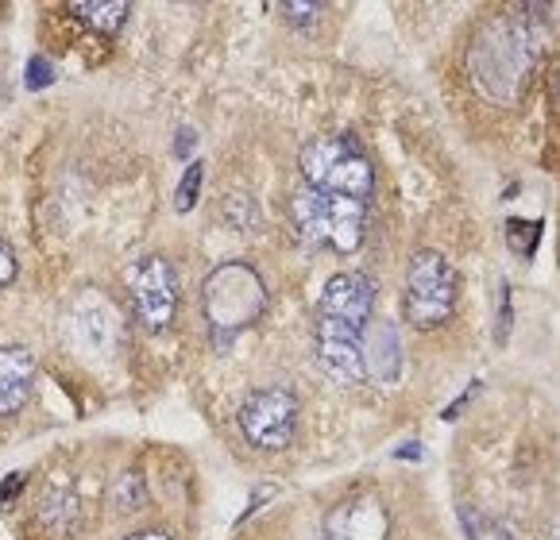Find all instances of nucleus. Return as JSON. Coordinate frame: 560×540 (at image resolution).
Instances as JSON below:
<instances>
[{
	"label": "nucleus",
	"instance_id": "obj_1",
	"mask_svg": "<svg viewBox=\"0 0 560 540\" xmlns=\"http://www.w3.org/2000/svg\"><path fill=\"white\" fill-rule=\"evenodd\" d=\"M534 35L518 20H491L468 50V70L476 85L499 105H514L534 74Z\"/></svg>",
	"mask_w": 560,
	"mask_h": 540
},
{
	"label": "nucleus",
	"instance_id": "obj_2",
	"mask_svg": "<svg viewBox=\"0 0 560 540\" xmlns=\"http://www.w3.org/2000/svg\"><path fill=\"white\" fill-rule=\"evenodd\" d=\"M267 309V282L252 262H221L209 270L201 286V313H206L213 340L229 344L232 336L247 332Z\"/></svg>",
	"mask_w": 560,
	"mask_h": 540
},
{
	"label": "nucleus",
	"instance_id": "obj_3",
	"mask_svg": "<svg viewBox=\"0 0 560 540\" xmlns=\"http://www.w3.org/2000/svg\"><path fill=\"white\" fill-rule=\"evenodd\" d=\"M290 221H294L302 244L355 255L368 236V201L322 193V189H298L290 201Z\"/></svg>",
	"mask_w": 560,
	"mask_h": 540
},
{
	"label": "nucleus",
	"instance_id": "obj_4",
	"mask_svg": "<svg viewBox=\"0 0 560 540\" xmlns=\"http://www.w3.org/2000/svg\"><path fill=\"white\" fill-rule=\"evenodd\" d=\"M298 171L305 178V189L352 197V201H368L371 189H375L371 159L352 136H317V140H310L298 155Z\"/></svg>",
	"mask_w": 560,
	"mask_h": 540
},
{
	"label": "nucleus",
	"instance_id": "obj_5",
	"mask_svg": "<svg viewBox=\"0 0 560 540\" xmlns=\"http://www.w3.org/2000/svg\"><path fill=\"white\" fill-rule=\"evenodd\" d=\"M456 270L441 251H418L406 270L402 313L418 332L445 325L456 309Z\"/></svg>",
	"mask_w": 560,
	"mask_h": 540
},
{
	"label": "nucleus",
	"instance_id": "obj_6",
	"mask_svg": "<svg viewBox=\"0 0 560 540\" xmlns=\"http://www.w3.org/2000/svg\"><path fill=\"white\" fill-rule=\"evenodd\" d=\"M236 425L244 441L259 451H282L290 448L298 433V398L287 386H264L244 398L236 410Z\"/></svg>",
	"mask_w": 560,
	"mask_h": 540
},
{
	"label": "nucleus",
	"instance_id": "obj_7",
	"mask_svg": "<svg viewBox=\"0 0 560 540\" xmlns=\"http://www.w3.org/2000/svg\"><path fill=\"white\" fill-rule=\"evenodd\" d=\"M128 290H132L136 317L148 332H163L174 325V313H178V274L166 259L148 255L128 270Z\"/></svg>",
	"mask_w": 560,
	"mask_h": 540
},
{
	"label": "nucleus",
	"instance_id": "obj_8",
	"mask_svg": "<svg viewBox=\"0 0 560 540\" xmlns=\"http://www.w3.org/2000/svg\"><path fill=\"white\" fill-rule=\"evenodd\" d=\"M314 348H317V367L332 378L337 386H360L363 378V348L360 332L348 325H337L329 317H317L314 325Z\"/></svg>",
	"mask_w": 560,
	"mask_h": 540
},
{
	"label": "nucleus",
	"instance_id": "obj_9",
	"mask_svg": "<svg viewBox=\"0 0 560 540\" xmlns=\"http://www.w3.org/2000/svg\"><path fill=\"white\" fill-rule=\"evenodd\" d=\"M371 313H375V282L368 274H355V270H345V274H332L325 282L322 305H317V317H329L337 325H348L355 332L371 325Z\"/></svg>",
	"mask_w": 560,
	"mask_h": 540
},
{
	"label": "nucleus",
	"instance_id": "obj_10",
	"mask_svg": "<svg viewBox=\"0 0 560 540\" xmlns=\"http://www.w3.org/2000/svg\"><path fill=\"white\" fill-rule=\"evenodd\" d=\"M390 517L375 494H352L325 517V540H387Z\"/></svg>",
	"mask_w": 560,
	"mask_h": 540
},
{
	"label": "nucleus",
	"instance_id": "obj_11",
	"mask_svg": "<svg viewBox=\"0 0 560 540\" xmlns=\"http://www.w3.org/2000/svg\"><path fill=\"white\" fill-rule=\"evenodd\" d=\"M70 332H74L78 348L82 352H97V355H113L120 344V317L116 309L97 294H85L82 302L70 313Z\"/></svg>",
	"mask_w": 560,
	"mask_h": 540
},
{
	"label": "nucleus",
	"instance_id": "obj_12",
	"mask_svg": "<svg viewBox=\"0 0 560 540\" xmlns=\"http://www.w3.org/2000/svg\"><path fill=\"white\" fill-rule=\"evenodd\" d=\"M360 348L368 378H375L380 386H395L402 378V340L390 320H371L360 332Z\"/></svg>",
	"mask_w": 560,
	"mask_h": 540
},
{
	"label": "nucleus",
	"instance_id": "obj_13",
	"mask_svg": "<svg viewBox=\"0 0 560 540\" xmlns=\"http://www.w3.org/2000/svg\"><path fill=\"white\" fill-rule=\"evenodd\" d=\"M35 383V355L27 348H0V418H12L27 406Z\"/></svg>",
	"mask_w": 560,
	"mask_h": 540
},
{
	"label": "nucleus",
	"instance_id": "obj_14",
	"mask_svg": "<svg viewBox=\"0 0 560 540\" xmlns=\"http://www.w3.org/2000/svg\"><path fill=\"white\" fill-rule=\"evenodd\" d=\"M128 4H105V0H74L70 16H78L85 27H93L97 35H116L128 24Z\"/></svg>",
	"mask_w": 560,
	"mask_h": 540
},
{
	"label": "nucleus",
	"instance_id": "obj_15",
	"mask_svg": "<svg viewBox=\"0 0 560 540\" xmlns=\"http://www.w3.org/2000/svg\"><path fill=\"white\" fill-rule=\"evenodd\" d=\"M460 525H464V537L468 540H514V532L506 529L499 517H487L471 506H460Z\"/></svg>",
	"mask_w": 560,
	"mask_h": 540
},
{
	"label": "nucleus",
	"instance_id": "obj_16",
	"mask_svg": "<svg viewBox=\"0 0 560 540\" xmlns=\"http://www.w3.org/2000/svg\"><path fill=\"white\" fill-rule=\"evenodd\" d=\"M541 221H511L506 224V244H511L514 255H522V259H529V255L537 251V239H541Z\"/></svg>",
	"mask_w": 560,
	"mask_h": 540
},
{
	"label": "nucleus",
	"instance_id": "obj_17",
	"mask_svg": "<svg viewBox=\"0 0 560 540\" xmlns=\"http://www.w3.org/2000/svg\"><path fill=\"white\" fill-rule=\"evenodd\" d=\"M201 178H206V166L201 163L186 166V174H182V181H178V193H174V209H178V213H190V209L198 206Z\"/></svg>",
	"mask_w": 560,
	"mask_h": 540
},
{
	"label": "nucleus",
	"instance_id": "obj_18",
	"mask_svg": "<svg viewBox=\"0 0 560 540\" xmlns=\"http://www.w3.org/2000/svg\"><path fill=\"white\" fill-rule=\"evenodd\" d=\"M148 502V494H143V483L140 476H120L113 486V506L124 509V514H136V509Z\"/></svg>",
	"mask_w": 560,
	"mask_h": 540
},
{
	"label": "nucleus",
	"instance_id": "obj_19",
	"mask_svg": "<svg viewBox=\"0 0 560 540\" xmlns=\"http://www.w3.org/2000/svg\"><path fill=\"white\" fill-rule=\"evenodd\" d=\"M322 12H325V4H279V16L294 27H317Z\"/></svg>",
	"mask_w": 560,
	"mask_h": 540
},
{
	"label": "nucleus",
	"instance_id": "obj_20",
	"mask_svg": "<svg viewBox=\"0 0 560 540\" xmlns=\"http://www.w3.org/2000/svg\"><path fill=\"white\" fill-rule=\"evenodd\" d=\"M50 82H55V66L43 55H35L32 62H27V90H43V85H50Z\"/></svg>",
	"mask_w": 560,
	"mask_h": 540
},
{
	"label": "nucleus",
	"instance_id": "obj_21",
	"mask_svg": "<svg viewBox=\"0 0 560 540\" xmlns=\"http://www.w3.org/2000/svg\"><path fill=\"white\" fill-rule=\"evenodd\" d=\"M16 274H20L16 255H12L9 239H0V286H12V282H16Z\"/></svg>",
	"mask_w": 560,
	"mask_h": 540
},
{
	"label": "nucleus",
	"instance_id": "obj_22",
	"mask_svg": "<svg viewBox=\"0 0 560 540\" xmlns=\"http://www.w3.org/2000/svg\"><path fill=\"white\" fill-rule=\"evenodd\" d=\"M499 302H503V309H499V340H506V332H511V286H506V282H503Z\"/></svg>",
	"mask_w": 560,
	"mask_h": 540
},
{
	"label": "nucleus",
	"instance_id": "obj_23",
	"mask_svg": "<svg viewBox=\"0 0 560 540\" xmlns=\"http://www.w3.org/2000/svg\"><path fill=\"white\" fill-rule=\"evenodd\" d=\"M194 148H198V131H194V128H182V131H178V143H174V151H178V159H186Z\"/></svg>",
	"mask_w": 560,
	"mask_h": 540
},
{
	"label": "nucleus",
	"instance_id": "obj_24",
	"mask_svg": "<svg viewBox=\"0 0 560 540\" xmlns=\"http://www.w3.org/2000/svg\"><path fill=\"white\" fill-rule=\"evenodd\" d=\"M20 486H24V476H20V471H12L9 476V483L0 486V506H4V502H12L20 494Z\"/></svg>",
	"mask_w": 560,
	"mask_h": 540
},
{
	"label": "nucleus",
	"instance_id": "obj_25",
	"mask_svg": "<svg viewBox=\"0 0 560 540\" xmlns=\"http://www.w3.org/2000/svg\"><path fill=\"white\" fill-rule=\"evenodd\" d=\"M271 486H256V502H252V506H247V514L244 517H252V514H256V509H259V502H267V498H271ZM244 517H240V521H244Z\"/></svg>",
	"mask_w": 560,
	"mask_h": 540
},
{
	"label": "nucleus",
	"instance_id": "obj_26",
	"mask_svg": "<svg viewBox=\"0 0 560 540\" xmlns=\"http://www.w3.org/2000/svg\"><path fill=\"white\" fill-rule=\"evenodd\" d=\"M124 540H171V537H166V532L151 529V532H136V537H124Z\"/></svg>",
	"mask_w": 560,
	"mask_h": 540
},
{
	"label": "nucleus",
	"instance_id": "obj_27",
	"mask_svg": "<svg viewBox=\"0 0 560 540\" xmlns=\"http://www.w3.org/2000/svg\"><path fill=\"white\" fill-rule=\"evenodd\" d=\"M418 448H421V444H406V448H398V459H402V456H406V459H418V456H421Z\"/></svg>",
	"mask_w": 560,
	"mask_h": 540
}]
</instances>
